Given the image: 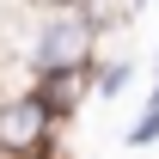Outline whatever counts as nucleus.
<instances>
[{"instance_id":"obj_1","label":"nucleus","mask_w":159,"mask_h":159,"mask_svg":"<svg viewBox=\"0 0 159 159\" xmlns=\"http://www.w3.org/2000/svg\"><path fill=\"white\" fill-rule=\"evenodd\" d=\"M92 43H98V19H92V6L49 12V19L37 25L31 49H25L31 80H37V74H92Z\"/></svg>"},{"instance_id":"obj_5","label":"nucleus","mask_w":159,"mask_h":159,"mask_svg":"<svg viewBox=\"0 0 159 159\" xmlns=\"http://www.w3.org/2000/svg\"><path fill=\"white\" fill-rule=\"evenodd\" d=\"M122 86H129V61H104L98 67V98H116Z\"/></svg>"},{"instance_id":"obj_4","label":"nucleus","mask_w":159,"mask_h":159,"mask_svg":"<svg viewBox=\"0 0 159 159\" xmlns=\"http://www.w3.org/2000/svg\"><path fill=\"white\" fill-rule=\"evenodd\" d=\"M153 141H159V86L147 98V110H141V122L129 129V147H153Z\"/></svg>"},{"instance_id":"obj_2","label":"nucleus","mask_w":159,"mask_h":159,"mask_svg":"<svg viewBox=\"0 0 159 159\" xmlns=\"http://www.w3.org/2000/svg\"><path fill=\"white\" fill-rule=\"evenodd\" d=\"M55 141V122L43 116V104L31 92H12L0 98V159H49Z\"/></svg>"},{"instance_id":"obj_6","label":"nucleus","mask_w":159,"mask_h":159,"mask_svg":"<svg viewBox=\"0 0 159 159\" xmlns=\"http://www.w3.org/2000/svg\"><path fill=\"white\" fill-rule=\"evenodd\" d=\"M37 6H49V12H74V6H92V0H37Z\"/></svg>"},{"instance_id":"obj_3","label":"nucleus","mask_w":159,"mask_h":159,"mask_svg":"<svg viewBox=\"0 0 159 159\" xmlns=\"http://www.w3.org/2000/svg\"><path fill=\"white\" fill-rule=\"evenodd\" d=\"M86 80H92V74H37V80H31V98H37L43 116L61 129V122L80 110V98H86Z\"/></svg>"},{"instance_id":"obj_7","label":"nucleus","mask_w":159,"mask_h":159,"mask_svg":"<svg viewBox=\"0 0 159 159\" xmlns=\"http://www.w3.org/2000/svg\"><path fill=\"white\" fill-rule=\"evenodd\" d=\"M153 74H159V55H153ZM153 86H159V80H153Z\"/></svg>"}]
</instances>
